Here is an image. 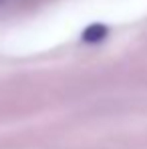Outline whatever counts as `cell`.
Masks as SVG:
<instances>
[{"instance_id":"6da1fadb","label":"cell","mask_w":147,"mask_h":149,"mask_svg":"<svg viewBox=\"0 0 147 149\" xmlns=\"http://www.w3.org/2000/svg\"><path fill=\"white\" fill-rule=\"evenodd\" d=\"M105 34H107V26L91 24L85 32H83V40H87V42H97V40H101V38H105Z\"/></svg>"}]
</instances>
